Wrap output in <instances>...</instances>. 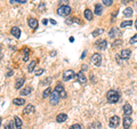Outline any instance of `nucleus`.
<instances>
[{
  "mask_svg": "<svg viewBox=\"0 0 137 129\" xmlns=\"http://www.w3.org/2000/svg\"><path fill=\"white\" fill-rule=\"evenodd\" d=\"M120 98V94L116 90H109L106 94V99L109 103H117Z\"/></svg>",
  "mask_w": 137,
  "mask_h": 129,
  "instance_id": "f257e3e1",
  "label": "nucleus"
},
{
  "mask_svg": "<svg viewBox=\"0 0 137 129\" xmlns=\"http://www.w3.org/2000/svg\"><path fill=\"white\" fill-rule=\"evenodd\" d=\"M70 13H71V8H70V6H67V5H62L57 9V14L60 15V16H67Z\"/></svg>",
  "mask_w": 137,
  "mask_h": 129,
  "instance_id": "f03ea898",
  "label": "nucleus"
},
{
  "mask_svg": "<svg viewBox=\"0 0 137 129\" xmlns=\"http://www.w3.org/2000/svg\"><path fill=\"white\" fill-rule=\"evenodd\" d=\"M60 99H61L60 94L56 92V90H54L50 95V104L52 105H57L58 103H60Z\"/></svg>",
  "mask_w": 137,
  "mask_h": 129,
  "instance_id": "7ed1b4c3",
  "label": "nucleus"
},
{
  "mask_svg": "<svg viewBox=\"0 0 137 129\" xmlns=\"http://www.w3.org/2000/svg\"><path fill=\"white\" fill-rule=\"evenodd\" d=\"M92 63L95 65V66H99L102 63V56L101 54H98V53H96L92 56Z\"/></svg>",
  "mask_w": 137,
  "mask_h": 129,
  "instance_id": "20e7f679",
  "label": "nucleus"
},
{
  "mask_svg": "<svg viewBox=\"0 0 137 129\" xmlns=\"http://www.w3.org/2000/svg\"><path fill=\"white\" fill-rule=\"evenodd\" d=\"M120 124V119L118 115H113L111 119H110V121H109V126H110L111 128H117L118 126H119Z\"/></svg>",
  "mask_w": 137,
  "mask_h": 129,
  "instance_id": "39448f33",
  "label": "nucleus"
},
{
  "mask_svg": "<svg viewBox=\"0 0 137 129\" xmlns=\"http://www.w3.org/2000/svg\"><path fill=\"white\" fill-rule=\"evenodd\" d=\"M74 75H76V74H74V72L72 70H66L63 73V80L64 81H68V80L72 79Z\"/></svg>",
  "mask_w": 137,
  "mask_h": 129,
  "instance_id": "423d86ee",
  "label": "nucleus"
},
{
  "mask_svg": "<svg viewBox=\"0 0 137 129\" xmlns=\"http://www.w3.org/2000/svg\"><path fill=\"white\" fill-rule=\"evenodd\" d=\"M77 77H78V81H79V83H81V85L87 83V77L83 74V71H80L79 73L77 74Z\"/></svg>",
  "mask_w": 137,
  "mask_h": 129,
  "instance_id": "0eeeda50",
  "label": "nucleus"
},
{
  "mask_svg": "<svg viewBox=\"0 0 137 129\" xmlns=\"http://www.w3.org/2000/svg\"><path fill=\"white\" fill-rule=\"evenodd\" d=\"M122 110H123V114L126 115V117H129V115L133 113V108L130 104H124Z\"/></svg>",
  "mask_w": 137,
  "mask_h": 129,
  "instance_id": "6e6552de",
  "label": "nucleus"
},
{
  "mask_svg": "<svg viewBox=\"0 0 137 129\" xmlns=\"http://www.w3.org/2000/svg\"><path fill=\"white\" fill-rule=\"evenodd\" d=\"M27 24H29V26L31 29H33V30L38 29V21L36 18H29L27 20Z\"/></svg>",
  "mask_w": 137,
  "mask_h": 129,
  "instance_id": "1a4fd4ad",
  "label": "nucleus"
},
{
  "mask_svg": "<svg viewBox=\"0 0 137 129\" xmlns=\"http://www.w3.org/2000/svg\"><path fill=\"white\" fill-rule=\"evenodd\" d=\"M130 54H132V52H130V49H122L120 53V56L122 59H128L130 57Z\"/></svg>",
  "mask_w": 137,
  "mask_h": 129,
  "instance_id": "9d476101",
  "label": "nucleus"
},
{
  "mask_svg": "<svg viewBox=\"0 0 137 129\" xmlns=\"http://www.w3.org/2000/svg\"><path fill=\"white\" fill-rule=\"evenodd\" d=\"M132 124H133V120L130 117H124L123 118V128L124 129H129Z\"/></svg>",
  "mask_w": 137,
  "mask_h": 129,
  "instance_id": "9b49d317",
  "label": "nucleus"
},
{
  "mask_svg": "<svg viewBox=\"0 0 137 129\" xmlns=\"http://www.w3.org/2000/svg\"><path fill=\"white\" fill-rule=\"evenodd\" d=\"M106 46H107V42H106V40H98L97 42H96V47H97L98 49H105L106 48Z\"/></svg>",
  "mask_w": 137,
  "mask_h": 129,
  "instance_id": "f8f14e48",
  "label": "nucleus"
},
{
  "mask_svg": "<svg viewBox=\"0 0 137 129\" xmlns=\"http://www.w3.org/2000/svg\"><path fill=\"white\" fill-rule=\"evenodd\" d=\"M10 33L14 36V38H20L21 37V30H20V27H17V26L12 27Z\"/></svg>",
  "mask_w": 137,
  "mask_h": 129,
  "instance_id": "ddd939ff",
  "label": "nucleus"
},
{
  "mask_svg": "<svg viewBox=\"0 0 137 129\" xmlns=\"http://www.w3.org/2000/svg\"><path fill=\"white\" fill-rule=\"evenodd\" d=\"M120 32H119V30L117 29V27H112V29L110 30V32H109V36H110L111 38H116L117 36H119Z\"/></svg>",
  "mask_w": 137,
  "mask_h": 129,
  "instance_id": "4468645a",
  "label": "nucleus"
},
{
  "mask_svg": "<svg viewBox=\"0 0 137 129\" xmlns=\"http://www.w3.org/2000/svg\"><path fill=\"white\" fill-rule=\"evenodd\" d=\"M83 16H85V18L87 21H92L93 20V13H92V10H89L88 8L85 10V13H83Z\"/></svg>",
  "mask_w": 137,
  "mask_h": 129,
  "instance_id": "2eb2a0df",
  "label": "nucleus"
},
{
  "mask_svg": "<svg viewBox=\"0 0 137 129\" xmlns=\"http://www.w3.org/2000/svg\"><path fill=\"white\" fill-rule=\"evenodd\" d=\"M67 120V115L64 114V113H61V114H58L57 117H56V121L57 122H64Z\"/></svg>",
  "mask_w": 137,
  "mask_h": 129,
  "instance_id": "dca6fc26",
  "label": "nucleus"
},
{
  "mask_svg": "<svg viewBox=\"0 0 137 129\" xmlns=\"http://www.w3.org/2000/svg\"><path fill=\"white\" fill-rule=\"evenodd\" d=\"M13 103L15 105H17V106H21V105L25 104V99H24V98H14Z\"/></svg>",
  "mask_w": 137,
  "mask_h": 129,
  "instance_id": "f3484780",
  "label": "nucleus"
},
{
  "mask_svg": "<svg viewBox=\"0 0 137 129\" xmlns=\"http://www.w3.org/2000/svg\"><path fill=\"white\" fill-rule=\"evenodd\" d=\"M24 82H25V79H24V78H18V79L16 80V85H15V88H16V89H20V88L23 86Z\"/></svg>",
  "mask_w": 137,
  "mask_h": 129,
  "instance_id": "a211bd4d",
  "label": "nucleus"
},
{
  "mask_svg": "<svg viewBox=\"0 0 137 129\" xmlns=\"http://www.w3.org/2000/svg\"><path fill=\"white\" fill-rule=\"evenodd\" d=\"M133 14H134V10H133V8H130V7H127V8L123 10V15H124L126 17L133 16Z\"/></svg>",
  "mask_w": 137,
  "mask_h": 129,
  "instance_id": "6ab92c4d",
  "label": "nucleus"
},
{
  "mask_svg": "<svg viewBox=\"0 0 137 129\" xmlns=\"http://www.w3.org/2000/svg\"><path fill=\"white\" fill-rule=\"evenodd\" d=\"M31 92H32V88H31V87H25L20 94H21V96H26V95H29Z\"/></svg>",
  "mask_w": 137,
  "mask_h": 129,
  "instance_id": "aec40b11",
  "label": "nucleus"
},
{
  "mask_svg": "<svg viewBox=\"0 0 137 129\" xmlns=\"http://www.w3.org/2000/svg\"><path fill=\"white\" fill-rule=\"evenodd\" d=\"M103 13V7L101 5H95V14L97 15V16H99V15H102Z\"/></svg>",
  "mask_w": 137,
  "mask_h": 129,
  "instance_id": "412c9836",
  "label": "nucleus"
},
{
  "mask_svg": "<svg viewBox=\"0 0 137 129\" xmlns=\"http://www.w3.org/2000/svg\"><path fill=\"white\" fill-rule=\"evenodd\" d=\"M33 111H34V106L32 104L26 105V108L24 109V113H25V114H27V113H31V112H33Z\"/></svg>",
  "mask_w": 137,
  "mask_h": 129,
  "instance_id": "4be33fe9",
  "label": "nucleus"
},
{
  "mask_svg": "<svg viewBox=\"0 0 137 129\" xmlns=\"http://www.w3.org/2000/svg\"><path fill=\"white\" fill-rule=\"evenodd\" d=\"M50 93H53V90H52V88L50 87H48L47 89L43 92V94H42V98H47V97L49 96V95H52Z\"/></svg>",
  "mask_w": 137,
  "mask_h": 129,
  "instance_id": "5701e85b",
  "label": "nucleus"
},
{
  "mask_svg": "<svg viewBox=\"0 0 137 129\" xmlns=\"http://www.w3.org/2000/svg\"><path fill=\"white\" fill-rule=\"evenodd\" d=\"M14 122H15V126H16V128H21L22 127V120L18 117H15L14 118Z\"/></svg>",
  "mask_w": 137,
  "mask_h": 129,
  "instance_id": "b1692460",
  "label": "nucleus"
},
{
  "mask_svg": "<svg viewBox=\"0 0 137 129\" xmlns=\"http://www.w3.org/2000/svg\"><path fill=\"white\" fill-rule=\"evenodd\" d=\"M55 90H56V92H57L58 94H61L62 92H64V90H65V89H64V87H63V85H61V83H58V85H57V86H56V87H55Z\"/></svg>",
  "mask_w": 137,
  "mask_h": 129,
  "instance_id": "393cba45",
  "label": "nucleus"
},
{
  "mask_svg": "<svg viewBox=\"0 0 137 129\" xmlns=\"http://www.w3.org/2000/svg\"><path fill=\"white\" fill-rule=\"evenodd\" d=\"M132 24H133V22H132V21H123L122 23L120 24V26H121V27H122V29H123V27L130 26V25H132Z\"/></svg>",
  "mask_w": 137,
  "mask_h": 129,
  "instance_id": "a878e982",
  "label": "nucleus"
},
{
  "mask_svg": "<svg viewBox=\"0 0 137 129\" xmlns=\"http://www.w3.org/2000/svg\"><path fill=\"white\" fill-rule=\"evenodd\" d=\"M24 57H23V61L24 62H27V61H29V49H27V48H25V49H24Z\"/></svg>",
  "mask_w": 137,
  "mask_h": 129,
  "instance_id": "bb28decb",
  "label": "nucleus"
},
{
  "mask_svg": "<svg viewBox=\"0 0 137 129\" xmlns=\"http://www.w3.org/2000/svg\"><path fill=\"white\" fill-rule=\"evenodd\" d=\"M103 32H104V30H103V29H98V30H95L94 32L92 33V36L93 37H97V36H99V34L103 33Z\"/></svg>",
  "mask_w": 137,
  "mask_h": 129,
  "instance_id": "cd10ccee",
  "label": "nucleus"
},
{
  "mask_svg": "<svg viewBox=\"0 0 137 129\" xmlns=\"http://www.w3.org/2000/svg\"><path fill=\"white\" fill-rule=\"evenodd\" d=\"M36 61H32L30 63V65H29V68H27V70H29V72H32L34 70V66H36Z\"/></svg>",
  "mask_w": 137,
  "mask_h": 129,
  "instance_id": "c85d7f7f",
  "label": "nucleus"
},
{
  "mask_svg": "<svg viewBox=\"0 0 137 129\" xmlns=\"http://www.w3.org/2000/svg\"><path fill=\"white\" fill-rule=\"evenodd\" d=\"M5 129H14V122L13 121H9L8 124L5 126Z\"/></svg>",
  "mask_w": 137,
  "mask_h": 129,
  "instance_id": "c756f323",
  "label": "nucleus"
},
{
  "mask_svg": "<svg viewBox=\"0 0 137 129\" xmlns=\"http://www.w3.org/2000/svg\"><path fill=\"white\" fill-rule=\"evenodd\" d=\"M102 1H103V5H105L106 7H109V6H111L113 4V0H102Z\"/></svg>",
  "mask_w": 137,
  "mask_h": 129,
  "instance_id": "7c9ffc66",
  "label": "nucleus"
},
{
  "mask_svg": "<svg viewBox=\"0 0 137 129\" xmlns=\"http://www.w3.org/2000/svg\"><path fill=\"white\" fill-rule=\"evenodd\" d=\"M50 82H52V78H47V79L42 80V81H41V82H40V83H41V85H43V86H45V85H49Z\"/></svg>",
  "mask_w": 137,
  "mask_h": 129,
  "instance_id": "2f4dec72",
  "label": "nucleus"
},
{
  "mask_svg": "<svg viewBox=\"0 0 137 129\" xmlns=\"http://www.w3.org/2000/svg\"><path fill=\"white\" fill-rule=\"evenodd\" d=\"M120 45H122V40H121V39H118L117 41H114L113 43H112V46H113V47H118Z\"/></svg>",
  "mask_w": 137,
  "mask_h": 129,
  "instance_id": "473e14b6",
  "label": "nucleus"
},
{
  "mask_svg": "<svg viewBox=\"0 0 137 129\" xmlns=\"http://www.w3.org/2000/svg\"><path fill=\"white\" fill-rule=\"evenodd\" d=\"M70 129H82V127H81V125H79V124H74L71 126Z\"/></svg>",
  "mask_w": 137,
  "mask_h": 129,
  "instance_id": "72a5a7b5",
  "label": "nucleus"
},
{
  "mask_svg": "<svg viewBox=\"0 0 137 129\" xmlns=\"http://www.w3.org/2000/svg\"><path fill=\"white\" fill-rule=\"evenodd\" d=\"M25 0H12L10 4H24Z\"/></svg>",
  "mask_w": 137,
  "mask_h": 129,
  "instance_id": "f704fd0d",
  "label": "nucleus"
},
{
  "mask_svg": "<svg viewBox=\"0 0 137 129\" xmlns=\"http://www.w3.org/2000/svg\"><path fill=\"white\" fill-rule=\"evenodd\" d=\"M135 42H137V33L130 39V43H135Z\"/></svg>",
  "mask_w": 137,
  "mask_h": 129,
  "instance_id": "c9c22d12",
  "label": "nucleus"
},
{
  "mask_svg": "<svg viewBox=\"0 0 137 129\" xmlns=\"http://www.w3.org/2000/svg\"><path fill=\"white\" fill-rule=\"evenodd\" d=\"M43 73V69H39V70L36 71V75H41Z\"/></svg>",
  "mask_w": 137,
  "mask_h": 129,
  "instance_id": "e433bc0d",
  "label": "nucleus"
},
{
  "mask_svg": "<svg viewBox=\"0 0 137 129\" xmlns=\"http://www.w3.org/2000/svg\"><path fill=\"white\" fill-rule=\"evenodd\" d=\"M86 54H87V52H86V50H85V52L82 53V55H81V59H83V58L86 57Z\"/></svg>",
  "mask_w": 137,
  "mask_h": 129,
  "instance_id": "4c0bfd02",
  "label": "nucleus"
},
{
  "mask_svg": "<svg viewBox=\"0 0 137 129\" xmlns=\"http://www.w3.org/2000/svg\"><path fill=\"white\" fill-rule=\"evenodd\" d=\"M7 75H8V77H10V75H13V71H12V70H9V71H8V73H7Z\"/></svg>",
  "mask_w": 137,
  "mask_h": 129,
  "instance_id": "58836bf2",
  "label": "nucleus"
},
{
  "mask_svg": "<svg viewBox=\"0 0 137 129\" xmlns=\"http://www.w3.org/2000/svg\"><path fill=\"white\" fill-rule=\"evenodd\" d=\"M86 69H88V66H87L86 64H83V66H82V70H86Z\"/></svg>",
  "mask_w": 137,
  "mask_h": 129,
  "instance_id": "ea45409f",
  "label": "nucleus"
},
{
  "mask_svg": "<svg viewBox=\"0 0 137 129\" xmlns=\"http://www.w3.org/2000/svg\"><path fill=\"white\" fill-rule=\"evenodd\" d=\"M70 41H71V42H73V41H74V39H73V37H71V38H70Z\"/></svg>",
  "mask_w": 137,
  "mask_h": 129,
  "instance_id": "a19ab883",
  "label": "nucleus"
},
{
  "mask_svg": "<svg viewBox=\"0 0 137 129\" xmlns=\"http://www.w3.org/2000/svg\"><path fill=\"white\" fill-rule=\"evenodd\" d=\"M50 23H52V24H56V22H55V21H53V20H50Z\"/></svg>",
  "mask_w": 137,
  "mask_h": 129,
  "instance_id": "79ce46f5",
  "label": "nucleus"
},
{
  "mask_svg": "<svg viewBox=\"0 0 137 129\" xmlns=\"http://www.w3.org/2000/svg\"><path fill=\"white\" fill-rule=\"evenodd\" d=\"M62 2H63V4H66V2H67V0H62Z\"/></svg>",
  "mask_w": 137,
  "mask_h": 129,
  "instance_id": "37998d69",
  "label": "nucleus"
},
{
  "mask_svg": "<svg viewBox=\"0 0 137 129\" xmlns=\"http://www.w3.org/2000/svg\"><path fill=\"white\" fill-rule=\"evenodd\" d=\"M135 27H136V30H137V20H136V22H135Z\"/></svg>",
  "mask_w": 137,
  "mask_h": 129,
  "instance_id": "c03bdc74",
  "label": "nucleus"
},
{
  "mask_svg": "<svg viewBox=\"0 0 137 129\" xmlns=\"http://www.w3.org/2000/svg\"><path fill=\"white\" fill-rule=\"evenodd\" d=\"M17 129H21V128H17Z\"/></svg>",
  "mask_w": 137,
  "mask_h": 129,
  "instance_id": "a18cd8bd",
  "label": "nucleus"
},
{
  "mask_svg": "<svg viewBox=\"0 0 137 129\" xmlns=\"http://www.w3.org/2000/svg\"><path fill=\"white\" fill-rule=\"evenodd\" d=\"M136 6H137V5H136Z\"/></svg>",
  "mask_w": 137,
  "mask_h": 129,
  "instance_id": "49530a36",
  "label": "nucleus"
}]
</instances>
